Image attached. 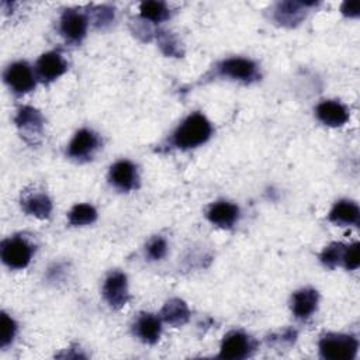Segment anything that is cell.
<instances>
[{
	"label": "cell",
	"instance_id": "obj_26",
	"mask_svg": "<svg viewBox=\"0 0 360 360\" xmlns=\"http://www.w3.org/2000/svg\"><path fill=\"white\" fill-rule=\"evenodd\" d=\"M146 250H148V256L152 259V260H159L162 257H165L166 255V250H167V245H166V240L163 238H153L148 246H146Z\"/></svg>",
	"mask_w": 360,
	"mask_h": 360
},
{
	"label": "cell",
	"instance_id": "obj_5",
	"mask_svg": "<svg viewBox=\"0 0 360 360\" xmlns=\"http://www.w3.org/2000/svg\"><path fill=\"white\" fill-rule=\"evenodd\" d=\"M252 349H253L252 339L243 332L233 330L224 338L218 357L228 359V360L245 359L250 354Z\"/></svg>",
	"mask_w": 360,
	"mask_h": 360
},
{
	"label": "cell",
	"instance_id": "obj_16",
	"mask_svg": "<svg viewBox=\"0 0 360 360\" xmlns=\"http://www.w3.org/2000/svg\"><path fill=\"white\" fill-rule=\"evenodd\" d=\"M318 292L312 288H302L294 292L291 298V309L300 319L309 318L318 307Z\"/></svg>",
	"mask_w": 360,
	"mask_h": 360
},
{
	"label": "cell",
	"instance_id": "obj_28",
	"mask_svg": "<svg viewBox=\"0 0 360 360\" xmlns=\"http://www.w3.org/2000/svg\"><path fill=\"white\" fill-rule=\"evenodd\" d=\"M342 13L349 17H357L360 13V1H345L342 4Z\"/></svg>",
	"mask_w": 360,
	"mask_h": 360
},
{
	"label": "cell",
	"instance_id": "obj_17",
	"mask_svg": "<svg viewBox=\"0 0 360 360\" xmlns=\"http://www.w3.org/2000/svg\"><path fill=\"white\" fill-rule=\"evenodd\" d=\"M21 208L28 215H34L37 218H48L52 211V202L45 193L31 191L24 194L21 198Z\"/></svg>",
	"mask_w": 360,
	"mask_h": 360
},
{
	"label": "cell",
	"instance_id": "obj_11",
	"mask_svg": "<svg viewBox=\"0 0 360 360\" xmlns=\"http://www.w3.org/2000/svg\"><path fill=\"white\" fill-rule=\"evenodd\" d=\"M14 122L18 127V129L21 131L22 136L28 141V138L34 139L35 136L41 135L44 118L37 108L24 105L17 111Z\"/></svg>",
	"mask_w": 360,
	"mask_h": 360
},
{
	"label": "cell",
	"instance_id": "obj_14",
	"mask_svg": "<svg viewBox=\"0 0 360 360\" xmlns=\"http://www.w3.org/2000/svg\"><path fill=\"white\" fill-rule=\"evenodd\" d=\"M316 117L321 122L329 127H340L346 124L349 120V112L346 107L338 101L326 100L318 104L316 107Z\"/></svg>",
	"mask_w": 360,
	"mask_h": 360
},
{
	"label": "cell",
	"instance_id": "obj_19",
	"mask_svg": "<svg viewBox=\"0 0 360 360\" xmlns=\"http://www.w3.org/2000/svg\"><path fill=\"white\" fill-rule=\"evenodd\" d=\"M360 219V211L356 202L349 200H342L333 205L329 212V221L345 226V225H357Z\"/></svg>",
	"mask_w": 360,
	"mask_h": 360
},
{
	"label": "cell",
	"instance_id": "obj_25",
	"mask_svg": "<svg viewBox=\"0 0 360 360\" xmlns=\"http://www.w3.org/2000/svg\"><path fill=\"white\" fill-rule=\"evenodd\" d=\"M343 266L347 270H356L360 264V257H359V243H353L349 246H345L343 255H342V262Z\"/></svg>",
	"mask_w": 360,
	"mask_h": 360
},
{
	"label": "cell",
	"instance_id": "obj_10",
	"mask_svg": "<svg viewBox=\"0 0 360 360\" xmlns=\"http://www.w3.org/2000/svg\"><path fill=\"white\" fill-rule=\"evenodd\" d=\"M35 69L39 80L48 83L62 76L66 72L68 65L59 52H46L37 60Z\"/></svg>",
	"mask_w": 360,
	"mask_h": 360
},
{
	"label": "cell",
	"instance_id": "obj_7",
	"mask_svg": "<svg viewBox=\"0 0 360 360\" xmlns=\"http://www.w3.org/2000/svg\"><path fill=\"white\" fill-rule=\"evenodd\" d=\"M219 75L240 82H252L257 77V68L250 59L229 58L219 63Z\"/></svg>",
	"mask_w": 360,
	"mask_h": 360
},
{
	"label": "cell",
	"instance_id": "obj_2",
	"mask_svg": "<svg viewBox=\"0 0 360 360\" xmlns=\"http://www.w3.org/2000/svg\"><path fill=\"white\" fill-rule=\"evenodd\" d=\"M357 339L350 335L328 333L319 340V353L329 360H352L357 353Z\"/></svg>",
	"mask_w": 360,
	"mask_h": 360
},
{
	"label": "cell",
	"instance_id": "obj_22",
	"mask_svg": "<svg viewBox=\"0 0 360 360\" xmlns=\"http://www.w3.org/2000/svg\"><path fill=\"white\" fill-rule=\"evenodd\" d=\"M97 219V211L90 204H77L69 212V222L70 225L80 226L93 224Z\"/></svg>",
	"mask_w": 360,
	"mask_h": 360
},
{
	"label": "cell",
	"instance_id": "obj_12",
	"mask_svg": "<svg viewBox=\"0 0 360 360\" xmlns=\"http://www.w3.org/2000/svg\"><path fill=\"white\" fill-rule=\"evenodd\" d=\"M110 181L121 191H129L136 187L138 174L135 166L128 160H120L110 169Z\"/></svg>",
	"mask_w": 360,
	"mask_h": 360
},
{
	"label": "cell",
	"instance_id": "obj_1",
	"mask_svg": "<svg viewBox=\"0 0 360 360\" xmlns=\"http://www.w3.org/2000/svg\"><path fill=\"white\" fill-rule=\"evenodd\" d=\"M212 134L210 121L201 112L190 114L174 131L172 142L179 149H191L205 143Z\"/></svg>",
	"mask_w": 360,
	"mask_h": 360
},
{
	"label": "cell",
	"instance_id": "obj_9",
	"mask_svg": "<svg viewBox=\"0 0 360 360\" xmlns=\"http://www.w3.org/2000/svg\"><path fill=\"white\" fill-rule=\"evenodd\" d=\"M98 148V136L90 129H80L76 132L68 146V155L72 159H89Z\"/></svg>",
	"mask_w": 360,
	"mask_h": 360
},
{
	"label": "cell",
	"instance_id": "obj_4",
	"mask_svg": "<svg viewBox=\"0 0 360 360\" xmlns=\"http://www.w3.org/2000/svg\"><path fill=\"white\" fill-rule=\"evenodd\" d=\"M4 82L15 93V94H25L35 87V77L25 62H14L11 63L4 72Z\"/></svg>",
	"mask_w": 360,
	"mask_h": 360
},
{
	"label": "cell",
	"instance_id": "obj_23",
	"mask_svg": "<svg viewBox=\"0 0 360 360\" xmlns=\"http://www.w3.org/2000/svg\"><path fill=\"white\" fill-rule=\"evenodd\" d=\"M345 246L342 243H332L328 248H325L319 256L322 264H325L329 269H335L342 262Z\"/></svg>",
	"mask_w": 360,
	"mask_h": 360
},
{
	"label": "cell",
	"instance_id": "obj_6",
	"mask_svg": "<svg viewBox=\"0 0 360 360\" xmlns=\"http://www.w3.org/2000/svg\"><path fill=\"white\" fill-rule=\"evenodd\" d=\"M103 295L114 309L122 308L128 301L127 276L121 271L111 273L103 285Z\"/></svg>",
	"mask_w": 360,
	"mask_h": 360
},
{
	"label": "cell",
	"instance_id": "obj_13",
	"mask_svg": "<svg viewBox=\"0 0 360 360\" xmlns=\"http://www.w3.org/2000/svg\"><path fill=\"white\" fill-rule=\"evenodd\" d=\"M315 3L304 1H283L278 3L274 10V20L281 25L292 27L297 25L305 17V7L314 6Z\"/></svg>",
	"mask_w": 360,
	"mask_h": 360
},
{
	"label": "cell",
	"instance_id": "obj_8",
	"mask_svg": "<svg viewBox=\"0 0 360 360\" xmlns=\"http://www.w3.org/2000/svg\"><path fill=\"white\" fill-rule=\"evenodd\" d=\"M87 25V17L77 10H66L60 17V32L72 42H80L86 37Z\"/></svg>",
	"mask_w": 360,
	"mask_h": 360
},
{
	"label": "cell",
	"instance_id": "obj_27",
	"mask_svg": "<svg viewBox=\"0 0 360 360\" xmlns=\"http://www.w3.org/2000/svg\"><path fill=\"white\" fill-rule=\"evenodd\" d=\"M114 20V13L111 8L108 7H98L97 10V14H96V22L98 25H105V24H110L111 21Z\"/></svg>",
	"mask_w": 360,
	"mask_h": 360
},
{
	"label": "cell",
	"instance_id": "obj_24",
	"mask_svg": "<svg viewBox=\"0 0 360 360\" xmlns=\"http://www.w3.org/2000/svg\"><path fill=\"white\" fill-rule=\"evenodd\" d=\"M0 325H1L0 346L6 347V346H8L13 342V339L15 336V332H17V325H15L14 319L11 316H8L6 312H1Z\"/></svg>",
	"mask_w": 360,
	"mask_h": 360
},
{
	"label": "cell",
	"instance_id": "obj_15",
	"mask_svg": "<svg viewBox=\"0 0 360 360\" xmlns=\"http://www.w3.org/2000/svg\"><path fill=\"white\" fill-rule=\"evenodd\" d=\"M210 222L221 228H231L239 218V208L228 201H218L207 211Z\"/></svg>",
	"mask_w": 360,
	"mask_h": 360
},
{
	"label": "cell",
	"instance_id": "obj_18",
	"mask_svg": "<svg viewBox=\"0 0 360 360\" xmlns=\"http://www.w3.org/2000/svg\"><path fill=\"white\" fill-rule=\"evenodd\" d=\"M134 330L142 342L153 345L160 338V321L152 314H141L134 325Z\"/></svg>",
	"mask_w": 360,
	"mask_h": 360
},
{
	"label": "cell",
	"instance_id": "obj_20",
	"mask_svg": "<svg viewBox=\"0 0 360 360\" xmlns=\"http://www.w3.org/2000/svg\"><path fill=\"white\" fill-rule=\"evenodd\" d=\"M160 316L166 323L172 326H181L188 321L190 311L187 304L183 300L172 298L163 305L160 311Z\"/></svg>",
	"mask_w": 360,
	"mask_h": 360
},
{
	"label": "cell",
	"instance_id": "obj_21",
	"mask_svg": "<svg viewBox=\"0 0 360 360\" xmlns=\"http://www.w3.org/2000/svg\"><path fill=\"white\" fill-rule=\"evenodd\" d=\"M139 13L143 20L160 22L169 17V8L162 1H142Z\"/></svg>",
	"mask_w": 360,
	"mask_h": 360
},
{
	"label": "cell",
	"instance_id": "obj_3",
	"mask_svg": "<svg viewBox=\"0 0 360 360\" xmlns=\"http://www.w3.org/2000/svg\"><path fill=\"white\" fill-rule=\"evenodd\" d=\"M0 255L3 263L10 269H24L31 262L32 248L25 239L14 236L1 242Z\"/></svg>",
	"mask_w": 360,
	"mask_h": 360
}]
</instances>
